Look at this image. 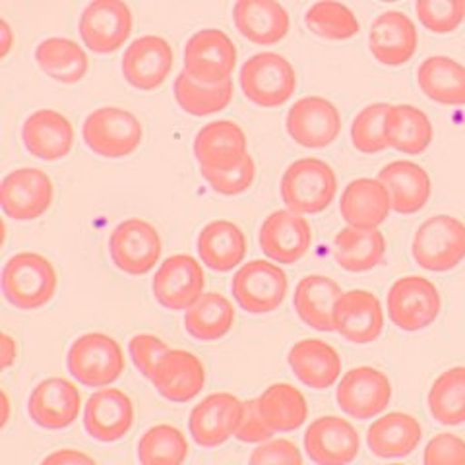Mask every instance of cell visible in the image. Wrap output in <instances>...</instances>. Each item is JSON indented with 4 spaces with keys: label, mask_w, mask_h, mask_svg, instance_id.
Here are the masks:
<instances>
[{
    "label": "cell",
    "mask_w": 465,
    "mask_h": 465,
    "mask_svg": "<svg viewBox=\"0 0 465 465\" xmlns=\"http://www.w3.org/2000/svg\"><path fill=\"white\" fill-rule=\"evenodd\" d=\"M336 194V171L318 157L297 159L282 177V200L287 210L301 215L324 212Z\"/></svg>",
    "instance_id": "1"
},
{
    "label": "cell",
    "mask_w": 465,
    "mask_h": 465,
    "mask_svg": "<svg viewBox=\"0 0 465 465\" xmlns=\"http://www.w3.org/2000/svg\"><path fill=\"white\" fill-rule=\"evenodd\" d=\"M56 270L37 252H18L3 268V295L20 311L45 307L56 293Z\"/></svg>",
    "instance_id": "2"
},
{
    "label": "cell",
    "mask_w": 465,
    "mask_h": 465,
    "mask_svg": "<svg viewBox=\"0 0 465 465\" xmlns=\"http://www.w3.org/2000/svg\"><path fill=\"white\" fill-rule=\"evenodd\" d=\"M68 372L87 388H105L124 372V353L107 333H84L68 349Z\"/></svg>",
    "instance_id": "3"
},
{
    "label": "cell",
    "mask_w": 465,
    "mask_h": 465,
    "mask_svg": "<svg viewBox=\"0 0 465 465\" xmlns=\"http://www.w3.org/2000/svg\"><path fill=\"white\" fill-rule=\"evenodd\" d=\"M241 87L254 105L282 107L297 90V74L285 56L278 53H258L241 68Z\"/></svg>",
    "instance_id": "4"
},
{
    "label": "cell",
    "mask_w": 465,
    "mask_h": 465,
    "mask_svg": "<svg viewBox=\"0 0 465 465\" xmlns=\"http://www.w3.org/2000/svg\"><path fill=\"white\" fill-rule=\"evenodd\" d=\"M143 136L138 116L121 107H101L87 114L82 138L94 153L107 159H121L134 153Z\"/></svg>",
    "instance_id": "5"
},
{
    "label": "cell",
    "mask_w": 465,
    "mask_h": 465,
    "mask_svg": "<svg viewBox=\"0 0 465 465\" xmlns=\"http://www.w3.org/2000/svg\"><path fill=\"white\" fill-rule=\"evenodd\" d=\"M411 252L423 270H454L465 260V223L446 213L430 217L417 229Z\"/></svg>",
    "instance_id": "6"
},
{
    "label": "cell",
    "mask_w": 465,
    "mask_h": 465,
    "mask_svg": "<svg viewBox=\"0 0 465 465\" xmlns=\"http://www.w3.org/2000/svg\"><path fill=\"white\" fill-rule=\"evenodd\" d=\"M287 289V273L266 260L246 262L231 282L232 297L251 314L273 312L285 301Z\"/></svg>",
    "instance_id": "7"
},
{
    "label": "cell",
    "mask_w": 465,
    "mask_h": 465,
    "mask_svg": "<svg viewBox=\"0 0 465 465\" xmlns=\"http://www.w3.org/2000/svg\"><path fill=\"white\" fill-rule=\"evenodd\" d=\"M440 307L439 289L420 275H407L388 291V318L403 331L429 328L439 318Z\"/></svg>",
    "instance_id": "8"
},
{
    "label": "cell",
    "mask_w": 465,
    "mask_h": 465,
    "mask_svg": "<svg viewBox=\"0 0 465 465\" xmlns=\"http://www.w3.org/2000/svg\"><path fill=\"white\" fill-rule=\"evenodd\" d=\"M163 242L159 231L142 217H130L116 225L109 239L113 264L128 275H145L162 258Z\"/></svg>",
    "instance_id": "9"
},
{
    "label": "cell",
    "mask_w": 465,
    "mask_h": 465,
    "mask_svg": "<svg viewBox=\"0 0 465 465\" xmlns=\"http://www.w3.org/2000/svg\"><path fill=\"white\" fill-rule=\"evenodd\" d=\"M237 66V47L222 29L196 32L184 47V72L191 78L215 85L231 80Z\"/></svg>",
    "instance_id": "10"
},
{
    "label": "cell",
    "mask_w": 465,
    "mask_h": 465,
    "mask_svg": "<svg viewBox=\"0 0 465 465\" xmlns=\"http://www.w3.org/2000/svg\"><path fill=\"white\" fill-rule=\"evenodd\" d=\"M54 198L49 174L35 167L8 173L0 184V206L10 220L32 222L45 213Z\"/></svg>",
    "instance_id": "11"
},
{
    "label": "cell",
    "mask_w": 465,
    "mask_h": 465,
    "mask_svg": "<svg viewBox=\"0 0 465 465\" xmlns=\"http://www.w3.org/2000/svg\"><path fill=\"white\" fill-rule=\"evenodd\" d=\"M78 29L87 49L109 54L119 51L133 34V12L121 0H95L84 8Z\"/></svg>",
    "instance_id": "12"
},
{
    "label": "cell",
    "mask_w": 465,
    "mask_h": 465,
    "mask_svg": "<svg viewBox=\"0 0 465 465\" xmlns=\"http://www.w3.org/2000/svg\"><path fill=\"white\" fill-rule=\"evenodd\" d=\"M287 133L302 148L320 150L338 140L341 114L326 97H302L287 113Z\"/></svg>",
    "instance_id": "13"
},
{
    "label": "cell",
    "mask_w": 465,
    "mask_h": 465,
    "mask_svg": "<svg viewBox=\"0 0 465 465\" xmlns=\"http://www.w3.org/2000/svg\"><path fill=\"white\" fill-rule=\"evenodd\" d=\"M206 275L200 262L191 254L167 258L152 283L153 295L169 311H188L203 295Z\"/></svg>",
    "instance_id": "14"
},
{
    "label": "cell",
    "mask_w": 465,
    "mask_h": 465,
    "mask_svg": "<svg viewBox=\"0 0 465 465\" xmlns=\"http://www.w3.org/2000/svg\"><path fill=\"white\" fill-rule=\"evenodd\" d=\"M336 400L345 415L359 420L374 419L390 405L391 384L382 371L357 367L343 374Z\"/></svg>",
    "instance_id": "15"
},
{
    "label": "cell",
    "mask_w": 465,
    "mask_h": 465,
    "mask_svg": "<svg viewBox=\"0 0 465 465\" xmlns=\"http://www.w3.org/2000/svg\"><path fill=\"white\" fill-rule=\"evenodd\" d=\"M82 396L74 382L63 376H51L41 381L27 401V413L35 425L47 430H61L78 419Z\"/></svg>",
    "instance_id": "16"
},
{
    "label": "cell",
    "mask_w": 465,
    "mask_h": 465,
    "mask_svg": "<svg viewBox=\"0 0 465 465\" xmlns=\"http://www.w3.org/2000/svg\"><path fill=\"white\" fill-rule=\"evenodd\" d=\"M311 244L312 229L307 217L291 210L272 212L260 227V249L278 264H295Z\"/></svg>",
    "instance_id": "17"
},
{
    "label": "cell",
    "mask_w": 465,
    "mask_h": 465,
    "mask_svg": "<svg viewBox=\"0 0 465 465\" xmlns=\"http://www.w3.org/2000/svg\"><path fill=\"white\" fill-rule=\"evenodd\" d=\"M304 450L316 465H349L359 456L361 436L341 417H320L304 432Z\"/></svg>",
    "instance_id": "18"
},
{
    "label": "cell",
    "mask_w": 465,
    "mask_h": 465,
    "mask_svg": "<svg viewBox=\"0 0 465 465\" xmlns=\"http://www.w3.org/2000/svg\"><path fill=\"white\" fill-rule=\"evenodd\" d=\"M173 63L174 54L167 39L143 35L126 47L123 56V74L136 90L152 92L169 78Z\"/></svg>",
    "instance_id": "19"
},
{
    "label": "cell",
    "mask_w": 465,
    "mask_h": 465,
    "mask_svg": "<svg viewBox=\"0 0 465 465\" xmlns=\"http://www.w3.org/2000/svg\"><path fill=\"white\" fill-rule=\"evenodd\" d=\"M242 403L237 396L217 391L203 398L188 419V430L202 448H215L235 436L242 415Z\"/></svg>",
    "instance_id": "20"
},
{
    "label": "cell",
    "mask_w": 465,
    "mask_h": 465,
    "mask_svg": "<svg viewBox=\"0 0 465 465\" xmlns=\"http://www.w3.org/2000/svg\"><path fill=\"white\" fill-rule=\"evenodd\" d=\"M333 326L347 341L372 343L384 330V311L378 297L365 289H353L341 295L333 314Z\"/></svg>",
    "instance_id": "21"
},
{
    "label": "cell",
    "mask_w": 465,
    "mask_h": 465,
    "mask_svg": "<svg viewBox=\"0 0 465 465\" xmlns=\"http://www.w3.org/2000/svg\"><path fill=\"white\" fill-rule=\"evenodd\" d=\"M134 425V405L123 390L101 388L84 410V427L99 442L121 440Z\"/></svg>",
    "instance_id": "22"
},
{
    "label": "cell",
    "mask_w": 465,
    "mask_h": 465,
    "mask_svg": "<svg viewBox=\"0 0 465 465\" xmlns=\"http://www.w3.org/2000/svg\"><path fill=\"white\" fill-rule=\"evenodd\" d=\"M417 45V27L405 12H384L371 25L369 47L376 61L384 66H401L410 63Z\"/></svg>",
    "instance_id": "23"
},
{
    "label": "cell",
    "mask_w": 465,
    "mask_h": 465,
    "mask_svg": "<svg viewBox=\"0 0 465 465\" xmlns=\"http://www.w3.org/2000/svg\"><path fill=\"white\" fill-rule=\"evenodd\" d=\"M25 150L43 162H58L70 153L74 145V126L63 113L39 109L25 119L22 126Z\"/></svg>",
    "instance_id": "24"
},
{
    "label": "cell",
    "mask_w": 465,
    "mask_h": 465,
    "mask_svg": "<svg viewBox=\"0 0 465 465\" xmlns=\"http://www.w3.org/2000/svg\"><path fill=\"white\" fill-rule=\"evenodd\" d=\"M194 155L200 167L231 169L249 155V142L235 121H213L198 130Z\"/></svg>",
    "instance_id": "25"
},
{
    "label": "cell",
    "mask_w": 465,
    "mask_h": 465,
    "mask_svg": "<svg viewBox=\"0 0 465 465\" xmlns=\"http://www.w3.org/2000/svg\"><path fill=\"white\" fill-rule=\"evenodd\" d=\"M159 394L174 403L194 400L206 384V369L202 361L184 349H169L152 378Z\"/></svg>",
    "instance_id": "26"
},
{
    "label": "cell",
    "mask_w": 465,
    "mask_h": 465,
    "mask_svg": "<svg viewBox=\"0 0 465 465\" xmlns=\"http://www.w3.org/2000/svg\"><path fill=\"white\" fill-rule=\"evenodd\" d=\"M378 181L390 194L391 210L401 215H411L423 210L432 194L429 173L405 159L388 163L378 173Z\"/></svg>",
    "instance_id": "27"
},
{
    "label": "cell",
    "mask_w": 465,
    "mask_h": 465,
    "mask_svg": "<svg viewBox=\"0 0 465 465\" xmlns=\"http://www.w3.org/2000/svg\"><path fill=\"white\" fill-rule=\"evenodd\" d=\"M237 32L254 45H275L289 32V14L273 0H239L232 6Z\"/></svg>",
    "instance_id": "28"
},
{
    "label": "cell",
    "mask_w": 465,
    "mask_h": 465,
    "mask_svg": "<svg viewBox=\"0 0 465 465\" xmlns=\"http://www.w3.org/2000/svg\"><path fill=\"white\" fill-rule=\"evenodd\" d=\"M289 367L299 381L312 390H326L338 382L341 357L322 340H301L289 351Z\"/></svg>",
    "instance_id": "29"
},
{
    "label": "cell",
    "mask_w": 465,
    "mask_h": 465,
    "mask_svg": "<svg viewBox=\"0 0 465 465\" xmlns=\"http://www.w3.org/2000/svg\"><path fill=\"white\" fill-rule=\"evenodd\" d=\"M340 212L349 227L378 229L391 212V200L378 179H357L345 186Z\"/></svg>",
    "instance_id": "30"
},
{
    "label": "cell",
    "mask_w": 465,
    "mask_h": 465,
    "mask_svg": "<svg viewBox=\"0 0 465 465\" xmlns=\"http://www.w3.org/2000/svg\"><path fill=\"white\" fill-rule=\"evenodd\" d=\"M341 287L326 275H307L295 289L293 304L304 324L318 331H336L333 314L341 299Z\"/></svg>",
    "instance_id": "31"
},
{
    "label": "cell",
    "mask_w": 465,
    "mask_h": 465,
    "mask_svg": "<svg viewBox=\"0 0 465 465\" xmlns=\"http://www.w3.org/2000/svg\"><path fill=\"white\" fill-rule=\"evenodd\" d=\"M420 439H423V427L419 420L400 411L376 419L367 432L371 452L382 460L413 454Z\"/></svg>",
    "instance_id": "32"
},
{
    "label": "cell",
    "mask_w": 465,
    "mask_h": 465,
    "mask_svg": "<svg viewBox=\"0 0 465 465\" xmlns=\"http://www.w3.org/2000/svg\"><path fill=\"white\" fill-rule=\"evenodd\" d=\"M198 254L210 270L231 272L246 256V237L242 229L227 220L208 223L198 235Z\"/></svg>",
    "instance_id": "33"
},
{
    "label": "cell",
    "mask_w": 465,
    "mask_h": 465,
    "mask_svg": "<svg viewBox=\"0 0 465 465\" xmlns=\"http://www.w3.org/2000/svg\"><path fill=\"white\" fill-rule=\"evenodd\" d=\"M333 260L347 272H369L386 256V239L378 229L345 227L333 239Z\"/></svg>",
    "instance_id": "34"
},
{
    "label": "cell",
    "mask_w": 465,
    "mask_h": 465,
    "mask_svg": "<svg viewBox=\"0 0 465 465\" xmlns=\"http://www.w3.org/2000/svg\"><path fill=\"white\" fill-rule=\"evenodd\" d=\"M420 92L440 105H465V66L450 56H429L417 70Z\"/></svg>",
    "instance_id": "35"
},
{
    "label": "cell",
    "mask_w": 465,
    "mask_h": 465,
    "mask_svg": "<svg viewBox=\"0 0 465 465\" xmlns=\"http://www.w3.org/2000/svg\"><path fill=\"white\" fill-rule=\"evenodd\" d=\"M384 138L388 148L407 155H419L430 145L434 130L430 119L420 109L413 105H391L384 123Z\"/></svg>",
    "instance_id": "36"
},
{
    "label": "cell",
    "mask_w": 465,
    "mask_h": 465,
    "mask_svg": "<svg viewBox=\"0 0 465 465\" xmlns=\"http://www.w3.org/2000/svg\"><path fill=\"white\" fill-rule=\"evenodd\" d=\"M35 61L49 78L61 84H78L87 74L90 61L76 41L49 37L35 49Z\"/></svg>",
    "instance_id": "37"
},
{
    "label": "cell",
    "mask_w": 465,
    "mask_h": 465,
    "mask_svg": "<svg viewBox=\"0 0 465 465\" xmlns=\"http://www.w3.org/2000/svg\"><path fill=\"white\" fill-rule=\"evenodd\" d=\"M235 324V309L231 301L210 291L203 293L184 314V328L200 341H217L225 338Z\"/></svg>",
    "instance_id": "38"
},
{
    "label": "cell",
    "mask_w": 465,
    "mask_h": 465,
    "mask_svg": "<svg viewBox=\"0 0 465 465\" xmlns=\"http://www.w3.org/2000/svg\"><path fill=\"white\" fill-rule=\"evenodd\" d=\"M258 400L260 413L273 432H291L304 425L309 403L301 390L287 382L272 384Z\"/></svg>",
    "instance_id": "39"
},
{
    "label": "cell",
    "mask_w": 465,
    "mask_h": 465,
    "mask_svg": "<svg viewBox=\"0 0 465 465\" xmlns=\"http://www.w3.org/2000/svg\"><path fill=\"white\" fill-rule=\"evenodd\" d=\"M174 99L181 105L183 111L193 116H208L223 111L235 94V85L232 80H227L223 84L208 85L202 84L194 78H191L183 70L181 74L174 78Z\"/></svg>",
    "instance_id": "40"
},
{
    "label": "cell",
    "mask_w": 465,
    "mask_h": 465,
    "mask_svg": "<svg viewBox=\"0 0 465 465\" xmlns=\"http://www.w3.org/2000/svg\"><path fill=\"white\" fill-rule=\"evenodd\" d=\"M429 411L440 425L465 423V367H454L436 378L429 391Z\"/></svg>",
    "instance_id": "41"
},
{
    "label": "cell",
    "mask_w": 465,
    "mask_h": 465,
    "mask_svg": "<svg viewBox=\"0 0 465 465\" xmlns=\"http://www.w3.org/2000/svg\"><path fill=\"white\" fill-rule=\"evenodd\" d=\"M188 456L184 434L173 425H155L138 442L140 465H183Z\"/></svg>",
    "instance_id": "42"
},
{
    "label": "cell",
    "mask_w": 465,
    "mask_h": 465,
    "mask_svg": "<svg viewBox=\"0 0 465 465\" xmlns=\"http://www.w3.org/2000/svg\"><path fill=\"white\" fill-rule=\"evenodd\" d=\"M304 24L316 35L331 39V41H345L359 34V22L355 14L341 3H316L309 8Z\"/></svg>",
    "instance_id": "43"
},
{
    "label": "cell",
    "mask_w": 465,
    "mask_h": 465,
    "mask_svg": "<svg viewBox=\"0 0 465 465\" xmlns=\"http://www.w3.org/2000/svg\"><path fill=\"white\" fill-rule=\"evenodd\" d=\"M391 105L372 104L362 109L351 124V142L361 153H381L388 148L384 138L386 114Z\"/></svg>",
    "instance_id": "44"
},
{
    "label": "cell",
    "mask_w": 465,
    "mask_h": 465,
    "mask_svg": "<svg viewBox=\"0 0 465 465\" xmlns=\"http://www.w3.org/2000/svg\"><path fill=\"white\" fill-rule=\"evenodd\" d=\"M419 22L436 35L452 34L465 20V0H419Z\"/></svg>",
    "instance_id": "45"
},
{
    "label": "cell",
    "mask_w": 465,
    "mask_h": 465,
    "mask_svg": "<svg viewBox=\"0 0 465 465\" xmlns=\"http://www.w3.org/2000/svg\"><path fill=\"white\" fill-rule=\"evenodd\" d=\"M202 177L210 183L215 193L223 196H237L244 191H249L256 179V165L254 159L249 153L242 162L231 169H210L200 167Z\"/></svg>",
    "instance_id": "46"
},
{
    "label": "cell",
    "mask_w": 465,
    "mask_h": 465,
    "mask_svg": "<svg viewBox=\"0 0 465 465\" xmlns=\"http://www.w3.org/2000/svg\"><path fill=\"white\" fill-rule=\"evenodd\" d=\"M169 349L171 347L163 340L152 336V333H138V336L128 341V351L134 361V367L148 378L150 382L159 367V362H162V359L169 353Z\"/></svg>",
    "instance_id": "47"
},
{
    "label": "cell",
    "mask_w": 465,
    "mask_h": 465,
    "mask_svg": "<svg viewBox=\"0 0 465 465\" xmlns=\"http://www.w3.org/2000/svg\"><path fill=\"white\" fill-rule=\"evenodd\" d=\"M425 465H465V440L460 436L440 432L427 444Z\"/></svg>",
    "instance_id": "48"
},
{
    "label": "cell",
    "mask_w": 465,
    "mask_h": 465,
    "mask_svg": "<svg viewBox=\"0 0 465 465\" xmlns=\"http://www.w3.org/2000/svg\"><path fill=\"white\" fill-rule=\"evenodd\" d=\"M249 465H302L301 450L285 439L262 442L252 450Z\"/></svg>",
    "instance_id": "49"
},
{
    "label": "cell",
    "mask_w": 465,
    "mask_h": 465,
    "mask_svg": "<svg viewBox=\"0 0 465 465\" xmlns=\"http://www.w3.org/2000/svg\"><path fill=\"white\" fill-rule=\"evenodd\" d=\"M273 434L275 432L268 427L264 417H262V413H260L258 400L244 401L235 439H239L241 442H246V444H262V442L272 440Z\"/></svg>",
    "instance_id": "50"
},
{
    "label": "cell",
    "mask_w": 465,
    "mask_h": 465,
    "mask_svg": "<svg viewBox=\"0 0 465 465\" xmlns=\"http://www.w3.org/2000/svg\"><path fill=\"white\" fill-rule=\"evenodd\" d=\"M41 465H97V461L76 448H63L49 454Z\"/></svg>",
    "instance_id": "51"
},
{
    "label": "cell",
    "mask_w": 465,
    "mask_h": 465,
    "mask_svg": "<svg viewBox=\"0 0 465 465\" xmlns=\"http://www.w3.org/2000/svg\"><path fill=\"white\" fill-rule=\"evenodd\" d=\"M18 359V345L10 333H3V369H10Z\"/></svg>",
    "instance_id": "52"
},
{
    "label": "cell",
    "mask_w": 465,
    "mask_h": 465,
    "mask_svg": "<svg viewBox=\"0 0 465 465\" xmlns=\"http://www.w3.org/2000/svg\"><path fill=\"white\" fill-rule=\"evenodd\" d=\"M0 35H3V49H0V58H6L12 49V39H14L12 29L6 20L0 22Z\"/></svg>",
    "instance_id": "53"
},
{
    "label": "cell",
    "mask_w": 465,
    "mask_h": 465,
    "mask_svg": "<svg viewBox=\"0 0 465 465\" xmlns=\"http://www.w3.org/2000/svg\"><path fill=\"white\" fill-rule=\"evenodd\" d=\"M3 400H5V419H3V425H6V420H8V396L3 394Z\"/></svg>",
    "instance_id": "54"
},
{
    "label": "cell",
    "mask_w": 465,
    "mask_h": 465,
    "mask_svg": "<svg viewBox=\"0 0 465 465\" xmlns=\"http://www.w3.org/2000/svg\"><path fill=\"white\" fill-rule=\"evenodd\" d=\"M390 465H405V463H390Z\"/></svg>",
    "instance_id": "55"
}]
</instances>
